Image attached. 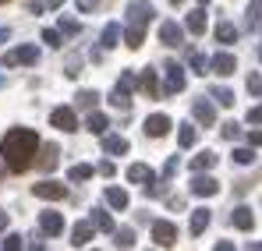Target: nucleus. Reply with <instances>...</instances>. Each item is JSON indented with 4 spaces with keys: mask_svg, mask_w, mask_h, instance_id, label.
<instances>
[{
    "mask_svg": "<svg viewBox=\"0 0 262 251\" xmlns=\"http://www.w3.org/2000/svg\"><path fill=\"white\" fill-rule=\"evenodd\" d=\"M0 156H4V167L11 173H21L36 163L39 156V134L32 127H14L0 138Z\"/></svg>",
    "mask_w": 262,
    "mask_h": 251,
    "instance_id": "f257e3e1",
    "label": "nucleus"
},
{
    "mask_svg": "<svg viewBox=\"0 0 262 251\" xmlns=\"http://www.w3.org/2000/svg\"><path fill=\"white\" fill-rule=\"evenodd\" d=\"M177 241V226L170 219H152V244L156 248H174Z\"/></svg>",
    "mask_w": 262,
    "mask_h": 251,
    "instance_id": "f03ea898",
    "label": "nucleus"
},
{
    "mask_svg": "<svg viewBox=\"0 0 262 251\" xmlns=\"http://www.w3.org/2000/svg\"><path fill=\"white\" fill-rule=\"evenodd\" d=\"M149 21H152V4H149V0H131L128 4V25L145 29Z\"/></svg>",
    "mask_w": 262,
    "mask_h": 251,
    "instance_id": "7ed1b4c3",
    "label": "nucleus"
},
{
    "mask_svg": "<svg viewBox=\"0 0 262 251\" xmlns=\"http://www.w3.org/2000/svg\"><path fill=\"white\" fill-rule=\"evenodd\" d=\"M191 195H199V198H213V195H220V180H213L206 170H199V173L191 177Z\"/></svg>",
    "mask_w": 262,
    "mask_h": 251,
    "instance_id": "20e7f679",
    "label": "nucleus"
},
{
    "mask_svg": "<svg viewBox=\"0 0 262 251\" xmlns=\"http://www.w3.org/2000/svg\"><path fill=\"white\" fill-rule=\"evenodd\" d=\"M32 195H36V198H50V202H64V198H68V184L39 180V184H32Z\"/></svg>",
    "mask_w": 262,
    "mask_h": 251,
    "instance_id": "39448f33",
    "label": "nucleus"
},
{
    "mask_svg": "<svg viewBox=\"0 0 262 251\" xmlns=\"http://www.w3.org/2000/svg\"><path fill=\"white\" fill-rule=\"evenodd\" d=\"M163 78H167V92H184V82H188V78H184V67H181V64H174V60H170V64H163Z\"/></svg>",
    "mask_w": 262,
    "mask_h": 251,
    "instance_id": "423d86ee",
    "label": "nucleus"
},
{
    "mask_svg": "<svg viewBox=\"0 0 262 251\" xmlns=\"http://www.w3.org/2000/svg\"><path fill=\"white\" fill-rule=\"evenodd\" d=\"M36 60H39V46H18V50H11L4 57L7 67H14V64H36Z\"/></svg>",
    "mask_w": 262,
    "mask_h": 251,
    "instance_id": "0eeeda50",
    "label": "nucleus"
},
{
    "mask_svg": "<svg viewBox=\"0 0 262 251\" xmlns=\"http://www.w3.org/2000/svg\"><path fill=\"white\" fill-rule=\"evenodd\" d=\"M50 124L60 127V131H78V117H75L71 106H57V110L50 113Z\"/></svg>",
    "mask_w": 262,
    "mask_h": 251,
    "instance_id": "6e6552de",
    "label": "nucleus"
},
{
    "mask_svg": "<svg viewBox=\"0 0 262 251\" xmlns=\"http://www.w3.org/2000/svg\"><path fill=\"white\" fill-rule=\"evenodd\" d=\"M131 88H135V75H128V71H124V75H121V82H117V92L110 96V99H114V106L128 110V106H131V99H128Z\"/></svg>",
    "mask_w": 262,
    "mask_h": 251,
    "instance_id": "1a4fd4ad",
    "label": "nucleus"
},
{
    "mask_svg": "<svg viewBox=\"0 0 262 251\" xmlns=\"http://www.w3.org/2000/svg\"><path fill=\"white\" fill-rule=\"evenodd\" d=\"M191 113H195V121H199L202 127H213V124H216V110H213V103H209V99H195V103H191Z\"/></svg>",
    "mask_w": 262,
    "mask_h": 251,
    "instance_id": "9d476101",
    "label": "nucleus"
},
{
    "mask_svg": "<svg viewBox=\"0 0 262 251\" xmlns=\"http://www.w3.org/2000/svg\"><path fill=\"white\" fill-rule=\"evenodd\" d=\"M170 127H174V124H170L167 113H152V117H145V134H149V138H163Z\"/></svg>",
    "mask_w": 262,
    "mask_h": 251,
    "instance_id": "9b49d317",
    "label": "nucleus"
},
{
    "mask_svg": "<svg viewBox=\"0 0 262 251\" xmlns=\"http://www.w3.org/2000/svg\"><path fill=\"white\" fill-rule=\"evenodd\" d=\"M209 67H213V75H220V78H230V75L237 71V60H234L230 53H216V57L209 60Z\"/></svg>",
    "mask_w": 262,
    "mask_h": 251,
    "instance_id": "f8f14e48",
    "label": "nucleus"
},
{
    "mask_svg": "<svg viewBox=\"0 0 262 251\" xmlns=\"http://www.w3.org/2000/svg\"><path fill=\"white\" fill-rule=\"evenodd\" d=\"M160 42H163V46H181V42H184V29H181L177 21H163V25H160Z\"/></svg>",
    "mask_w": 262,
    "mask_h": 251,
    "instance_id": "ddd939ff",
    "label": "nucleus"
},
{
    "mask_svg": "<svg viewBox=\"0 0 262 251\" xmlns=\"http://www.w3.org/2000/svg\"><path fill=\"white\" fill-rule=\"evenodd\" d=\"M103 152H106V156H124V152H128V138L103 131Z\"/></svg>",
    "mask_w": 262,
    "mask_h": 251,
    "instance_id": "4468645a",
    "label": "nucleus"
},
{
    "mask_svg": "<svg viewBox=\"0 0 262 251\" xmlns=\"http://www.w3.org/2000/svg\"><path fill=\"white\" fill-rule=\"evenodd\" d=\"M92 234H96V226H92L89 219L75 223V230H71V244H75V248H85L89 241H92Z\"/></svg>",
    "mask_w": 262,
    "mask_h": 251,
    "instance_id": "2eb2a0df",
    "label": "nucleus"
},
{
    "mask_svg": "<svg viewBox=\"0 0 262 251\" xmlns=\"http://www.w3.org/2000/svg\"><path fill=\"white\" fill-rule=\"evenodd\" d=\"M39 230H43V234H50V237H57V234L64 230L60 212H43V216H39Z\"/></svg>",
    "mask_w": 262,
    "mask_h": 251,
    "instance_id": "dca6fc26",
    "label": "nucleus"
},
{
    "mask_svg": "<svg viewBox=\"0 0 262 251\" xmlns=\"http://www.w3.org/2000/svg\"><path fill=\"white\" fill-rule=\"evenodd\" d=\"M184 29H188L191 36H202V32H206V7H195V11L184 18Z\"/></svg>",
    "mask_w": 262,
    "mask_h": 251,
    "instance_id": "f3484780",
    "label": "nucleus"
},
{
    "mask_svg": "<svg viewBox=\"0 0 262 251\" xmlns=\"http://www.w3.org/2000/svg\"><path fill=\"white\" fill-rule=\"evenodd\" d=\"M230 223H234L237 230H252V226H255V212L248 209V206H237L234 216H230Z\"/></svg>",
    "mask_w": 262,
    "mask_h": 251,
    "instance_id": "a211bd4d",
    "label": "nucleus"
},
{
    "mask_svg": "<svg viewBox=\"0 0 262 251\" xmlns=\"http://www.w3.org/2000/svg\"><path fill=\"white\" fill-rule=\"evenodd\" d=\"M209 219H213V209H206V206H202V209L191 212V223H188V230H191V234H206Z\"/></svg>",
    "mask_w": 262,
    "mask_h": 251,
    "instance_id": "6ab92c4d",
    "label": "nucleus"
},
{
    "mask_svg": "<svg viewBox=\"0 0 262 251\" xmlns=\"http://www.w3.org/2000/svg\"><path fill=\"white\" fill-rule=\"evenodd\" d=\"M138 85H142V92H145L149 99H160V82H156V71H152V67H145V71H142Z\"/></svg>",
    "mask_w": 262,
    "mask_h": 251,
    "instance_id": "aec40b11",
    "label": "nucleus"
},
{
    "mask_svg": "<svg viewBox=\"0 0 262 251\" xmlns=\"http://www.w3.org/2000/svg\"><path fill=\"white\" fill-rule=\"evenodd\" d=\"M106 206H110V209H128V191H124V188H106Z\"/></svg>",
    "mask_w": 262,
    "mask_h": 251,
    "instance_id": "412c9836",
    "label": "nucleus"
},
{
    "mask_svg": "<svg viewBox=\"0 0 262 251\" xmlns=\"http://www.w3.org/2000/svg\"><path fill=\"white\" fill-rule=\"evenodd\" d=\"M128 180L131 184H149V180H152V170L145 167V163H131L128 167Z\"/></svg>",
    "mask_w": 262,
    "mask_h": 251,
    "instance_id": "4be33fe9",
    "label": "nucleus"
},
{
    "mask_svg": "<svg viewBox=\"0 0 262 251\" xmlns=\"http://www.w3.org/2000/svg\"><path fill=\"white\" fill-rule=\"evenodd\" d=\"M96 230H103V234H114V219H110V212L106 209H92V219H89Z\"/></svg>",
    "mask_w": 262,
    "mask_h": 251,
    "instance_id": "5701e85b",
    "label": "nucleus"
},
{
    "mask_svg": "<svg viewBox=\"0 0 262 251\" xmlns=\"http://www.w3.org/2000/svg\"><path fill=\"white\" fill-rule=\"evenodd\" d=\"M117 39H121V25H114V21H110V25L103 29V36H99V46H103V50H114Z\"/></svg>",
    "mask_w": 262,
    "mask_h": 251,
    "instance_id": "b1692460",
    "label": "nucleus"
},
{
    "mask_svg": "<svg viewBox=\"0 0 262 251\" xmlns=\"http://www.w3.org/2000/svg\"><path fill=\"white\" fill-rule=\"evenodd\" d=\"M216 152H209V149H206V152H199V156H195V159H191V170H195V173H199V170H213L216 167Z\"/></svg>",
    "mask_w": 262,
    "mask_h": 251,
    "instance_id": "393cba45",
    "label": "nucleus"
},
{
    "mask_svg": "<svg viewBox=\"0 0 262 251\" xmlns=\"http://www.w3.org/2000/svg\"><path fill=\"white\" fill-rule=\"evenodd\" d=\"M85 127H89V131H92V134H103V131L110 127V121H106V117H103L99 110H92V113H89V117H85Z\"/></svg>",
    "mask_w": 262,
    "mask_h": 251,
    "instance_id": "a878e982",
    "label": "nucleus"
},
{
    "mask_svg": "<svg viewBox=\"0 0 262 251\" xmlns=\"http://www.w3.org/2000/svg\"><path fill=\"white\" fill-rule=\"evenodd\" d=\"M177 142H181V149H191L195 142H199V131L191 124H181V131H177Z\"/></svg>",
    "mask_w": 262,
    "mask_h": 251,
    "instance_id": "bb28decb",
    "label": "nucleus"
},
{
    "mask_svg": "<svg viewBox=\"0 0 262 251\" xmlns=\"http://www.w3.org/2000/svg\"><path fill=\"white\" fill-rule=\"evenodd\" d=\"M145 42V29H135V25H128V32H124V46L128 50H138Z\"/></svg>",
    "mask_w": 262,
    "mask_h": 251,
    "instance_id": "cd10ccee",
    "label": "nucleus"
},
{
    "mask_svg": "<svg viewBox=\"0 0 262 251\" xmlns=\"http://www.w3.org/2000/svg\"><path fill=\"white\" fill-rule=\"evenodd\" d=\"M234 39H237V29H234L230 21H220V25H216V42L227 46V42H234Z\"/></svg>",
    "mask_w": 262,
    "mask_h": 251,
    "instance_id": "c85d7f7f",
    "label": "nucleus"
},
{
    "mask_svg": "<svg viewBox=\"0 0 262 251\" xmlns=\"http://www.w3.org/2000/svg\"><path fill=\"white\" fill-rule=\"evenodd\" d=\"M114 237H117V241H114L117 248H135V241H138L131 226H124V230H114Z\"/></svg>",
    "mask_w": 262,
    "mask_h": 251,
    "instance_id": "c756f323",
    "label": "nucleus"
},
{
    "mask_svg": "<svg viewBox=\"0 0 262 251\" xmlns=\"http://www.w3.org/2000/svg\"><path fill=\"white\" fill-rule=\"evenodd\" d=\"M89 177H92V167L89 163H75V167L68 170V180H75V184L78 180H89Z\"/></svg>",
    "mask_w": 262,
    "mask_h": 251,
    "instance_id": "7c9ffc66",
    "label": "nucleus"
},
{
    "mask_svg": "<svg viewBox=\"0 0 262 251\" xmlns=\"http://www.w3.org/2000/svg\"><path fill=\"white\" fill-rule=\"evenodd\" d=\"M259 11H262V0H252V7H248V18H245L248 32H255V29H259Z\"/></svg>",
    "mask_w": 262,
    "mask_h": 251,
    "instance_id": "2f4dec72",
    "label": "nucleus"
},
{
    "mask_svg": "<svg viewBox=\"0 0 262 251\" xmlns=\"http://www.w3.org/2000/svg\"><path fill=\"white\" fill-rule=\"evenodd\" d=\"M234 163H237V167L255 163V149H234Z\"/></svg>",
    "mask_w": 262,
    "mask_h": 251,
    "instance_id": "473e14b6",
    "label": "nucleus"
},
{
    "mask_svg": "<svg viewBox=\"0 0 262 251\" xmlns=\"http://www.w3.org/2000/svg\"><path fill=\"white\" fill-rule=\"evenodd\" d=\"M188 64H191V71H195V75H206V71H202V67H206V57H202L199 50H191V53H188Z\"/></svg>",
    "mask_w": 262,
    "mask_h": 251,
    "instance_id": "72a5a7b5",
    "label": "nucleus"
},
{
    "mask_svg": "<svg viewBox=\"0 0 262 251\" xmlns=\"http://www.w3.org/2000/svg\"><path fill=\"white\" fill-rule=\"evenodd\" d=\"M213 99H216L220 106H234V92L230 88H213Z\"/></svg>",
    "mask_w": 262,
    "mask_h": 251,
    "instance_id": "f704fd0d",
    "label": "nucleus"
},
{
    "mask_svg": "<svg viewBox=\"0 0 262 251\" xmlns=\"http://www.w3.org/2000/svg\"><path fill=\"white\" fill-rule=\"evenodd\" d=\"M43 156H46V159H43V167H46V170H53V167H57V156H60V149H57V145H46V149H43Z\"/></svg>",
    "mask_w": 262,
    "mask_h": 251,
    "instance_id": "c9c22d12",
    "label": "nucleus"
},
{
    "mask_svg": "<svg viewBox=\"0 0 262 251\" xmlns=\"http://www.w3.org/2000/svg\"><path fill=\"white\" fill-rule=\"evenodd\" d=\"M60 32H64V36H78V32H82V25H78L75 18H60Z\"/></svg>",
    "mask_w": 262,
    "mask_h": 251,
    "instance_id": "e433bc0d",
    "label": "nucleus"
},
{
    "mask_svg": "<svg viewBox=\"0 0 262 251\" xmlns=\"http://www.w3.org/2000/svg\"><path fill=\"white\" fill-rule=\"evenodd\" d=\"M43 42H50V50H60V32L57 29H43Z\"/></svg>",
    "mask_w": 262,
    "mask_h": 251,
    "instance_id": "4c0bfd02",
    "label": "nucleus"
},
{
    "mask_svg": "<svg viewBox=\"0 0 262 251\" xmlns=\"http://www.w3.org/2000/svg\"><path fill=\"white\" fill-rule=\"evenodd\" d=\"M248 92H252V96H259V92H262V78H259V71H252V75H248Z\"/></svg>",
    "mask_w": 262,
    "mask_h": 251,
    "instance_id": "58836bf2",
    "label": "nucleus"
},
{
    "mask_svg": "<svg viewBox=\"0 0 262 251\" xmlns=\"http://www.w3.org/2000/svg\"><path fill=\"white\" fill-rule=\"evenodd\" d=\"M21 248V237H18V234H7V237H4V251H18Z\"/></svg>",
    "mask_w": 262,
    "mask_h": 251,
    "instance_id": "ea45409f",
    "label": "nucleus"
},
{
    "mask_svg": "<svg viewBox=\"0 0 262 251\" xmlns=\"http://www.w3.org/2000/svg\"><path fill=\"white\" fill-rule=\"evenodd\" d=\"M96 99H99L96 92H82V96H78V106H85V110H92V106H96Z\"/></svg>",
    "mask_w": 262,
    "mask_h": 251,
    "instance_id": "a19ab883",
    "label": "nucleus"
},
{
    "mask_svg": "<svg viewBox=\"0 0 262 251\" xmlns=\"http://www.w3.org/2000/svg\"><path fill=\"white\" fill-rule=\"evenodd\" d=\"M237 134H241V127L234 124V121H227V124H223V138H230V142H234Z\"/></svg>",
    "mask_w": 262,
    "mask_h": 251,
    "instance_id": "79ce46f5",
    "label": "nucleus"
},
{
    "mask_svg": "<svg viewBox=\"0 0 262 251\" xmlns=\"http://www.w3.org/2000/svg\"><path fill=\"white\" fill-rule=\"evenodd\" d=\"M99 173H103V177H114V173H117V167H114L110 159H103V163H99Z\"/></svg>",
    "mask_w": 262,
    "mask_h": 251,
    "instance_id": "37998d69",
    "label": "nucleus"
},
{
    "mask_svg": "<svg viewBox=\"0 0 262 251\" xmlns=\"http://www.w3.org/2000/svg\"><path fill=\"white\" fill-rule=\"evenodd\" d=\"M262 121V110L259 106H252V110H248V124H259Z\"/></svg>",
    "mask_w": 262,
    "mask_h": 251,
    "instance_id": "c03bdc74",
    "label": "nucleus"
},
{
    "mask_svg": "<svg viewBox=\"0 0 262 251\" xmlns=\"http://www.w3.org/2000/svg\"><path fill=\"white\" fill-rule=\"evenodd\" d=\"M96 4H99V0H78V11L89 14V11H96Z\"/></svg>",
    "mask_w": 262,
    "mask_h": 251,
    "instance_id": "a18cd8bd",
    "label": "nucleus"
},
{
    "mask_svg": "<svg viewBox=\"0 0 262 251\" xmlns=\"http://www.w3.org/2000/svg\"><path fill=\"white\" fill-rule=\"evenodd\" d=\"M7 223H11V219H7V212L0 209V230H7Z\"/></svg>",
    "mask_w": 262,
    "mask_h": 251,
    "instance_id": "49530a36",
    "label": "nucleus"
},
{
    "mask_svg": "<svg viewBox=\"0 0 262 251\" xmlns=\"http://www.w3.org/2000/svg\"><path fill=\"white\" fill-rule=\"evenodd\" d=\"M7 39H11V29H0V46H4Z\"/></svg>",
    "mask_w": 262,
    "mask_h": 251,
    "instance_id": "de8ad7c7",
    "label": "nucleus"
},
{
    "mask_svg": "<svg viewBox=\"0 0 262 251\" xmlns=\"http://www.w3.org/2000/svg\"><path fill=\"white\" fill-rule=\"evenodd\" d=\"M60 4H64V0H46V7H53V11H57Z\"/></svg>",
    "mask_w": 262,
    "mask_h": 251,
    "instance_id": "09e8293b",
    "label": "nucleus"
},
{
    "mask_svg": "<svg viewBox=\"0 0 262 251\" xmlns=\"http://www.w3.org/2000/svg\"><path fill=\"white\" fill-rule=\"evenodd\" d=\"M170 4H174V7H177V4H184V0H170Z\"/></svg>",
    "mask_w": 262,
    "mask_h": 251,
    "instance_id": "8fccbe9b",
    "label": "nucleus"
},
{
    "mask_svg": "<svg viewBox=\"0 0 262 251\" xmlns=\"http://www.w3.org/2000/svg\"><path fill=\"white\" fill-rule=\"evenodd\" d=\"M199 4H209V0H199Z\"/></svg>",
    "mask_w": 262,
    "mask_h": 251,
    "instance_id": "3c124183",
    "label": "nucleus"
},
{
    "mask_svg": "<svg viewBox=\"0 0 262 251\" xmlns=\"http://www.w3.org/2000/svg\"><path fill=\"white\" fill-rule=\"evenodd\" d=\"M0 180H4V170H0Z\"/></svg>",
    "mask_w": 262,
    "mask_h": 251,
    "instance_id": "603ef678",
    "label": "nucleus"
},
{
    "mask_svg": "<svg viewBox=\"0 0 262 251\" xmlns=\"http://www.w3.org/2000/svg\"><path fill=\"white\" fill-rule=\"evenodd\" d=\"M0 4H7V0H0Z\"/></svg>",
    "mask_w": 262,
    "mask_h": 251,
    "instance_id": "864d4df0",
    "label": "nucleus"
},
{
    "mask_svg": "<svg viewBox=\"0 0 262 251\" xmlns=\"http://www.w3.org/2000/svg\"><path fill=\"white\" fill-rule=\"evenodd\" d=\"M0 85H4V78H0Z\"/></svg>",
    "mask_w": 262,
    "mask_h": 251,
    "instance_id": "5fc2aeb1",
    "label": "nucleus"
}]
</instances>
